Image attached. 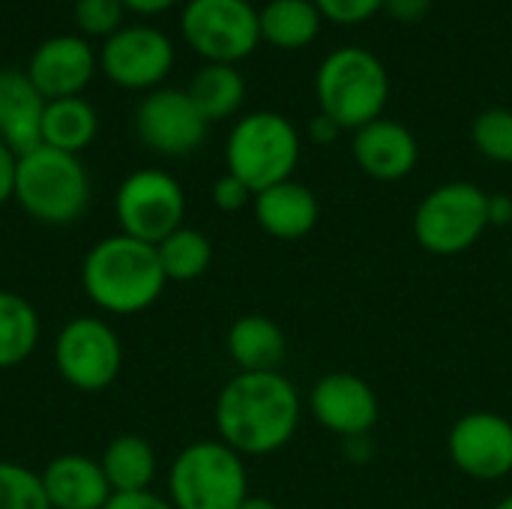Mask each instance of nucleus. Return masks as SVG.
<instances>
[{
    "mask_svg": "<svg viewBox=\"0 0 512 509\" xmlns=\"http://www.w3.org/2000/svg\"><path fill=\"white\" fill-rule=\"evenodd\" d=\"M99 69L123 90H156L174 69V42L150 24L120 27L102 42Z\"/></svg>",
    "mask_w": 512,
    "mask_h": 509,
    "instance_id": "9b49d317",
    "label": "nucleus"
},
{
    "mask_svg": "<svg viewBox=\"0 0 512 509\" xmlns=\"http://www.w3.org/2000/svg\"><path fill=\"white\" fill-rule=\"evenodd\" d=\"M315 96L327 117L357 132L378 120L390 99L387 66L366 48L345 45L324 57L315 75Z\"/></svg>",
    "mask_w": 512,
    "mask_h": 509,
    "instance_id": "20e7f679",
    "label": "nucleus"
},
{
    "mask_svg": "<svg viewBox=\"0 0 512 509\" xmlns=\"http://www.w3.org/2000/svg\"><path fill=\"white\" fill-rule=\"evenodd\" d=\"M99 66V54L84 36L60 33L45 39L27 60V78L42 93L45 102L81 96L93 81Z\"/></svg>",
    "mask_w": 512,
    "mask_h": 509,
    "instance_id": "2eb2a0df",
    "label": "nucleus"
},
{
    "mask_svg": "<svg viewBox=\"0 0 512 509\" xmlns=\"http://www.w3.org/2000/svg\"><path fill=\"white\" fill-rule=\"evenodd\" d=\"M15 201L42 225H72L90 207V174L75 153L39 144L18 156Z\"/></svg>",
    "mask_w": 512,
    "mask_h": 509,
    "instance_id": "7ed1b4c3",
    "label": "nucleus"
},
{
    "mask_svg": "<svg viewBox=\"0 0 512 509\" xmlns=\"http://www.w3.org/2000/svg\"><path fill=\"white\" fill-rule=\"evenodd\" d=\"M261 42L282 51L306 48L318 39L324 15L312 0H270L261 12Z\"/></svg>",
    "mask_w": 512,
    "mask_h": 509,
    "instance_id": "5701e85b",
    "label": "nucleus"
},
{
    "mask_svg": "<svg viewBox=\"0 0 512 509\" xmlns=\"http://www.w3.org/2000/svg\"><path fill=\"white\" fill-rule=\"evenodd\" d=\"M471 141L480 156L498 165H512V108L495 105L480 111L471 126Z\"/></svg>",
    "mask_w": 512,
    "mask_h": 509,
    "instance_id": "bb28decb",
    "label": "nucleus"
},
{
    "mask_svg": "<svg viewBox=\"0 0 512 509\" xmlns=\"http://www.w3.org/2000/svg\"><path fill=\"white\" fill-rule=\"evenodd\" d=\"M300 150V132L288 117L276 111H252L234 123L225 144V162L228 174L258 195L294 177Z\"/></svg>",
    "mask_w": 512,
    "mask_h": 509,
    "instance_id": "423d86ee",
    "label": "nucleus"
},
{
    "mask_svg": "<svg viewBox=\"0 0 512 509\" xmlns=\"http://www.w3.org/2000/svg\"><path fill=\"white\" fill-rule=\"evenodd\" d=\"M168 279L159 252L126 234H111L93 243L81 261V288L87 300L108 315H138L150 309Z\"/></svg>",
    "mask_w": 512,
    "mask_h": 509,
    "instance_id": "f03ea898",
    "label": "nucleus"
},
{
    "mask_svg": "<svg viewBox=\"0 0 512 509\" xmlns=\"http://www.w3.org/2000/svg\"><path fill=\"white\" fill-rule=\"evenodd\" d=\"M240 509H282L276 501H270V498H261V495H249L246 501H243V507Z\"/></svg>",
    "mask_w": 512,
    "mask_h": 509,
    "instance_id": "58836bf2",
    "label": "nucleus"
},
{
    "mask_svg": "<svg viewBox=\"0 0 512 509\" xmlns=\"http://www.w3.org/2000/svg\"><path fill=\"white\" fill-rule=\"evenodd\" d=\"M123 3L120 0H75V24L84 39H108L123 27Z\"/></svg>",
    "mask_w": 512,
    "mask_h": 509,
    "instance_id": "c85d7f7f",
    "label": "nucleus"
},
{
    "mask_svg": "<svg viewBox=\"0 0 512 509\" xmlns=\"http://www.w3.org/2000/svg\"><path fill=\"white\" fill-rule=\"evenodd\" d=\"M15 177H18V153L0 141V207L15 201Z\"/></svg>",
    "mask_w": 512,
    "mask_h": 509,
    "instance_id": "473e14b6",
    "label": "nucleus"
},
{
    "mask_svg": "<svg viewBox=\"0 0 512 509\" xmlns=\"http://www.w3.org/2000/svg\"><path fill=\"white\" fill-rule=\"evenodd\" d=\"M126 12H135V15H162L168 12L177 0H120Z\"/></svg>",
    "mask_w": 512,
    "mask_h": 509,
    "instance_id": "e433bc0d",
    "label": "nucleus"
},
{
    "mask_svg": "<svg viewBox=\"0 0 512 509\" xmlns=\"http://www.w3.org/2000/svg\"><path fill=\"white\" fill-rule=\"evenodd\" d=\"M228 357L240 372H282L288 357V339L282 327L267 315H243L228 327Z\"/></svg>",
    "mask_w": 512,
    "mask_h": 509,
    "instance_id": "aec40b11",
    "label": "nucleus"
},
{
    "mask_svg": "<svg viewBox=\"0 0 512 509\" xmlns=\"http://www.w3.org/2000/svg\"><path fill=\"white\" fill-rule=\"evenodd\" d=\"M54 366L72 390L102 393L117 381L123 369L120 336L102 318H72L54 339Z\"/></svg>",
    "mask_w": 512,
    "mask_h": 509,
    "instance_id": "9d476101",
    "label": "nucleus"
},
{
    "mask_svg": "<svg viewBox=\"0 0 512 509\" xmlns=\"http://www.w3.org/2000/svg\"><path fill=\"white\" fill-rule=\"evenodd\" d=\"M114 213L120 222V234L159 246L168 234L183 228L186 192L168 171L141 168L120 183Z\"/></svg>",
    "mask_w": 512,
    "mask_h": 509,
    "instance_id": "1a4fd4ad",
    "label": "nucleus"
},
{
    "mask_svg": "<svg viewBox=\"0 0 512 509\" xmlns=\"http://www.w3.org/2000/svg\"><path fill=\"white\" fill-rule=\"evenodd\" d=\"M512 222V198L504 192L489 195V228H507Z\"/></svg>",
    "mask_w": 512,
    "mask_h": 509,
    "instance_id": "c9c22d12",
    "label": "nucleus"
},
{
    "mask_svg": "<svg viewBox=\"0 0 512 509\" xmlns=\"http://www.w3.org/2000/svg\"><path fill=\"white\" fill-rule=\"evenodd\" d=\"M156 252H159V264H162L168 282H195L210 270V261H213L210 237L189 225L168 234L156 246Z\"/></svg>",
    "mask_w": 512,
    "mask_h": 509,
    "instance_id": "a878e982",
    "label": "nucleus"
},
{
    "mask_svg": "<svg viewBox=\"0 0 512 509\" xmlns=\"http://www.w3.org/2000/svg\"><path fill=\"white\" fill-rule=\"evenodd\" d=\"M39 480L51 509H105L114 495L102 474V465L84 453L54 456Z\"/></svg>",
    "mask_w": 512,
    "mask_h": 509,
    "instance_id": "f3484780",
    "label": "nucleus"
},
{
    "mask_svg": "<svg viewBox=\"0 0 512 509\" xmlns=\"http://www.w3.org/2000/svg\"><path fill=\"white\" fill-rule=\"evenodd\" d=\"M450 462L471 480H504L512 474V420L495 411L459 417L447 435Z\"/></svg>",
    "mask_w": 512,
    "mask_h": 509,
    "instance_id": "ddd939ff",
    "label": "nucleus"
},
{
    "mask_svg": "<svg viewBox=\"0 0 512 509\" xmlns=\"http://www.w3.org/2000/svg\"><path fill=\"white\" fill-rule=\"evenodd\" d=\"M180 33L207 63L234 66L258 48L261 21L249 0H189L180 15Z\"/></svg>",
    "mask_w": 512,
    "mask_h": 509,
    "instance_id": "6e6552de",
    "label": "nucleus"
},
{
    "mask_svg": "<svg viewBox=\"0 0 512 509\" xmlns=\"http://www.w3.org/2000/svg\"><path fill=\"white\" fill-rule=\"evenodd\" d=\"M351 153L357 168L381 183L405 180L420 162V144L414 132L390 117H378L354 132Z\"/></svg>",
    "mask_w": 512,
    "mask_h": 509,
    "instance_id": "dca6fc26",
    "label": "nucleus"
},
{
    "mask_svg": "<svg viewBox=\"0 0 512 509\" xmlns=\"http://www.w3.org/2000/svg\"><path fill=\"white\" fill-rule=\"evenodd\" d=\"M312 3L327 21L345 24V27L363 24L384 9V0H312Z\"/></svg>",
    "mask_w": 512,
    "mask_h": 509,
    "instance_id": "c756f323",
    "label": "nucleus"
},
{
    "mask_svg": "<svg viewBox=\"0 0 512 509\" xmlns=\"http://www.w3.org/2000/svg\"><path fill=\"white\" fill-rule=\"evenodd\" d=\"M246 498V459L219 438L183 447L168 468V501L177 509H240Z\"/></svg>",
    "mask_w": 512,
    "mask_h": 509,
    "instance_id": "39448f33",
    "label": "nucleus"
},
{
    "mask_svg": "<svg viewBox=\"0 0 512 509\" xmlns=\"http://www.w3.org/2000/svg\"><path fill=\"white\" fill-rule=\"evenodd\" d=\"M39 312L15 291H0V369H15L30 360L39 345Z\"/></svg>",
    "mask_w": 512,
    "mask_h": 509,
    "instance_id": "393cba45",
    "label": "nucleus"
},
{
    "mask_svg": "<svg viewBox=\"0 0 512 509\" xmlns=\"http://www.w3.org/2000/svg\"><path fill=\"white\" fill-rule=\"evenodd\" d=\"M99 132L96 108L84 96L69 99H51L45 102L42 114V144L63 150V153H81L93 144Z\"/></svg>",
    "mask_w": 512,
    "mask_h": 509,
    "instance_id": "4be33fe9",
    "label": "nucleus"
},
{
    "mask_svg": "<svg viewBox=\"0 0 512 509\" xmlns=\"http://www.w3.org/2000/svg\"><path fill=\"white\" fill-rule=\"evenodd\" d=\"M45 99L18 69H0V141L18 156L42 144Z\"/></svg>",
    "mask_w": 512,
    "mask_h": 509,
    "instance_id": "6ab92c4d",
    "label": "nucleus"
},
{
    "mask_svg": "<svg viewBox=\"0 0 512 509\" xmlns=\"http://www.w3.org/2000/svg\"><path fill=\"white\" fill-rule=\"evenodd\" d=\"M213 204L222 210V213H237V210H243V207H249L252 204V198H255V192L243 183V180H237L234 174H222L216 183H213Z\"/></svg>",
    "mask_w": 512,
    "mask_h": 509,
    "instance_id": "7c9ffc66",
    "label": "nucleus"
},
{
    "mask_svg": "<svg viewBox=\"0 0 512 509\" xmlns=\"http://www.w3.org/2000/svg\"><path fill=\"white\" fill-rule=\"evenodd\" d=\"M207 120L186 90L156 87L135 108V132L159 156H189L207 138Z\"/></svg>",
    "mask_w": 512,
    "mask_h": 509,
    "instance_id": "f8f14e48",
    "label": "nucleus"
},
{
    "mask_svg": "<svg viewBox=\"0 0 512 509\" xmlns=\"http://www.w3.org/2000/svg\"><path fill=\"white\" fill-rule=\"evenodd\" d=\"M342 447H345V456L351 459V462H369L372 459V438L369 435H360V438H345L342 441Z\"/></svg>",
    "mask_w": 512,
    "mask_h": 509,
    "instance_id": "4c0bfd02",
    "label": "nucleus"
},
{
    "mask_svg": "<svg viewBox=\"0 0 512 509\" xmlns=\"http://www.w3.org/2000/svg\"><path fill=\"white\" fill-rule=\"evenodd\" d=\"M105 509H177L168 498L150 492H132V495H111Z\"/></svg>",
    "mask_w": 512,
    "mask_h": 509,
    "instance_id": "2f4dec72",
    "label": "nucleus"
},
{
    "mask_svg": "<svg viewBox=\"0 0 512 509\" xmlns=\"http://www.w3.org/2000/svg\"><path fill=\"white\" fill-rule=\"evenodd\" d=\"M303 402L282 372H237L216 396L213 423L222 444L243 459L288 447L300 429Z\"/></svg>",
    "mask_w": 512,
    "mask_h": 509,
    "instance_id": "f257e3e1",
    "label": "nucleus"
},
{
    "mask_svg": "<svg viewBox=\"0 0 512 509\" xmlns=\"http://www.w3.org/2000/svg\"><path fill=\"white\" fill-rule=\"evenodd\" d=\"M186 93L207 123H219L240 111V105L246 99V81L237 72V66L207 63L195 72Z\"/></svg>",
    "mask_w": 512,
    "mask_h": 509,
    "instance_id": "b1692460",
    "label": "nucleus"
},
{
    "mask_svg": "<svg viewBox=\"0 0 512 509\" xmlns=\"http://www.w3.org/2000/svg\"><path fill=\"white\" fill-rule=\"evenodd\" d=\"M489 231V192L468 180H450L426 192L414 210V237L420 249L438 258H456Z\"/></svg>",
    "mask_w": 512,
    "mask_h": 509,
    "instance_id": "0eeeda50",
    "label": "nucleus"
},
{
    "mask_svg": "<svg viewBox=\"0 0 512 509\" xmlns=\"http://www.w3.org/2000/svg\"><path fill=\"white\" fill-rule=\"evenodd\" d=\"M0 509H51L39 474L0 459Z\"/></svg>",
    "mask_w": 512,
    "mask_h": 509,
    "instance_id": "cd10ccee",
    "label": "nucleus"
},
{
    "mask_svg": "<svg viewBox=\"0 0 512 509\" xmlns=\"http://www.w3.org/2000/svg\"><path fill=\"white\" fill-rule=\"evenodd\" d=\"M252 213L264 234L276 240H303L315 231L321 219V204L309 186L291 177L258 192L252 198Z\"/></svg>",
    "mask_w": 512,
    "mask_h": 509,
    "instance_id": "a211bd4d",
    "label": "nucleus"
},
{
    "mask_svg": "<svg viewBox=\"0 0 512 509\" xmlns=\"http://www.w3.org/2000/svg\"><path fill=\"white\" fill-rule=\"evenodd\" d=\"M492 509H512V495H507V498H501V501H498V504H495V507Z\"/></svg>",
    "mask_w": 512,
    "mask_h": 509,
    "instance_id": "ea45409f",
    "label": "nucleus"
},
{
    "mask_svg": "<svg viewBox=\"0 0 512 509\" xmlns=\"http://www.w3.org/2000/svg\"><path fill=\"white\" fill-rule=\"evenodd\" d=\"M99 465L114 495L150 492L156 480V450L141 435H117L108 441Z\"/></svg>",
    "mask_w": 512,
    "mask_h": 509,
    "instance_id": "412c9836",
    "label": "nucleus"
},
{
    "mask_svg": "<svg viewBox=\"0 0 512 509\" xmlns=\"http://www.w3.org/2000/svg\"><path fill=\"white\" fill-rule=\"evenodd\" d=\"M309 414L327 432L345 438L372 435L381 417V402L372 384L354 372H330L309 390Z\"/></svg>",
    "mask_w": 512,
    "mask_h": 509,
    "instance_id": "4468645a",
    "label": "nucleus"
},
{
    "mask_svg": "<svg viewBox=\"0 0 512 509\" xmlns=\"http://www.w3.org/2000/svg\"><path fill=\"white\" fill-rule=\"evenodd\" d=\"M384 9L402 24H417L429 15L432 0H384Z\"/></svg>",
    "mask_w": 512,
    "mask_h": 509,
    "instance_id": "72a5a7b5",
    "label": "nucleus"
},
{
    "mask_svg": "<svg viewBox=\"0 0 512 509\" xmlns=\"http://www.w3.org/2000/svg\"><path fill=\"white\" fill-rule=\"evenodd\" d=\"M342 132H345V129H342L333 117H327L324 111H318V114L309 120V138H312L315 144H333Z\"/></svg>",
    "mask_w": 512,
    "mask_h": 509,
    "instance_id": "f704fd0d",
    "label": "nucleus"
}]
</instances>
